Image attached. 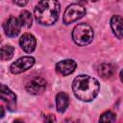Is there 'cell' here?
<instances>
[{
    "label": "cell",
    "instance_id": "cell-1",
    "mask_svg": "<svg viewBox=\"0 0 123 123\" xmlns=\"http://www.w3.org/2000/svg\"><path fill=\"white\" fill-rule=\"evenodd\" d=\"M72 89L79 100L90 102L97 96L100 85L95 78L88 75H79L72 82Z\"/></svg>",
    "mask_w": 123,
    "mask_h": 123
},
{
    "label": "cell",
    "instance_id": "cell-2",
    "mask_svg": "<svg viewBox=\"0 0 123 123\" xmlns=\"http://www.w3.org/2000/svg\"><path fill=\"white\" fill-rule=\"evenodd\" d=\"M36 20L41 25L54 24L60 14V3L54 0H45L38 2L34 10Z\"/></svg>",
    "mask_w": 123,
    "mask_h": 123
},
{
    "label": "cell",
    "instance_id": "cell-3",
    "mask_svg": "<svg viewBox=\"0 0 123 123\" xmlns=\"http://www.w3.org/2000/svg\"><path fill=\"white\" fill-rule=\"evenodd\" d=\"M93 30L91 26L86 23H80L76 25L72 31V39L79 46H86L93 39Z\"/></svg>",
    "mask_w": 123,
    "mask_h": 123
},
{
    "label": "cell",
    "instance_id": "cell-4",
    "mask_svg": "<svg viewBox=\"0 0 123 123\" xmlns=\"http://www.w3.org/2000/svg\"><path fill=\"white\" fill-rule=\"evenodd\" d=\"M86 14V8L79 3L70 4L64 11L63 13V23L64 24H71L78 19L82 18Z\"/></svg>",
    "mask_w": 123,
    "mask_h": 123
},
{
    "label": "cell",
    "instance_id": "cell-5",
    "mask_svg": "<svg viewBox=\"0 0 123 123\" xmlns=\"http://www.w3.org/2000/svg\"><path fill=\"white\" fill-rule=\"evenodd\" d=\"M35 64V59L31 56L21 57L16 60L10 66V71L12 74H20L28 69H30Z\"/></svg>",
    "mask_w": 123,
    "mask_h": 123
},
{
    "label": "cell",
    "instance_id": "cell-6",
    "mask_svg": "<svg viewBox=\"0 0 123 123\" xmlns=\"http://www.w3.org/2000/svg\"><path fill=\"white\" fill-rule=\"evenodd\" d=\"M46 86H47V83L43 78L34 77L26 84L25 88L30 94L38 95L44 92V90L46 89Z\"/></svg>",
    "mask_w": 123,
    "mask_h": 123
},
{
    "label": "cell",
    "instance_id": "cell-7",
    "mask_svg": "<svg viewBox=\"0 0 123 123\" xmlns=\"http://www.w3.org/2000/svg\"><path fill=\"white\" fill-rule=\"evenodd\" d=\"M5 34L10 37H14L20 33V29L22 27L19 18L14 16H10L3 25Z\"/></svg>",
    "mask_w": 123,
    "mask_h": 123
},
{
    "label": "cell",
    "instance_id": "cell-8",
    "mask_svg": "<svg viewBox=\"0 0 123 123\" xmlns=\"http://www.w3.org/2000/svg\"><path fill=\"white\" fill-rule=\"evenodd\" d=\"M1 99L7 104L8 109L12 111L16 108V95L5 85H1V90H0Z\"/></svg>",
    "mask_w": 123,
    "mask_h": 123
},
{
    "label": "cell",
    "instance_id": "cell-9",
    "mask_svg": "<svg viewBox=\"0 0 123 123\" xmlns=\"http://www.w3.org/2000/svg\"><path fill=\"white\" fill-rule=\"evenodd\" d=\"M19 45L22 48V50L26 53H32L37 45L36 37L32 34L25 33L19 38Z\"/></svg>",
    "mask_w": 123,
    "mask_h": 123
},
{
    "label": "cell",
    "instance_id": "cell-10",
    "mask_svg": "<svg viewBox=\"0 0 123 123\" xmlns=\"http://www.w3.org/2000/svg\"><path fill=\"white\" fill-rule=\"evenodd\" d=\"M77 67V63L74 60L68 59V60H63L59 62L56 64V70L58 73L62 74V75H69L71 73H73L75 71Z\"/></svg>",
    "mask_w": 123,
    "mask_h": 123
},
{
    "label": "cell",
    "instance_id": "cell-11",
    "mask_svg": "<svg viewBox=\"0 0 123 123\" xmlns=\"http://www.w3.org/2000/svg\"><path fill=\"white\" fill-rule=\"evenodd\" d=\"M111 28L114 36L118 38H123V17L113 15L111 19Z\"/></svg>",
    "mask_w": 123,
    "mask_h": 123
},
{
    "label": "cell",
    "instance_id": "cell-12",
    "mask_svg": "<svg viewBox=\"0 0 123 123\" xmlns=\"http://www.w3.org/2000/svg\"><path fill=\"white\" fill-rule=\"evenodd\" d=\"M69 105V97L65 92H59L56 96V108L59 112H63Z\"/></svg>",
    "mask_w": 123,
    "mask_h": 123
},
{
    "label": "cell",
    "instance_id": "cell-13",
    "mask_svg": "<svg viewBox=\"0 0 123 123\" xmlns=\"http://www.w3.org/2000/svg\"><path fill=\"white\" fill-rule=\"evenodd\" d=\"M115 71H116L115 67L111 63H102L98 67V74L105 79L112 77Z\"/></svg>",
    "mask_w": 123,
    "mask_h": 123
},
{
    "label": "cell",
    "instance_id": "cell-14",
    "mask_svg": "<svg viewBox=\"0 0 123 123\" xmlns=\"http://www.w3.org/2000/svg\"><path fill=\"white\" fill-rule=\"evenodd\" d=\"M19 20L21 22V25L26 27V28H30L33 24V17L30 12L28 11H23L21 12L20 15H19Z\"/></svg>",
    "mask_w": 123,
    "mask_h": 123
},
{
    "label": "cell",
    "instance_id": "cell-15",
    "mask_svg": "<svg viewBox=\"0 0 123 123\" xmlns=\"http://www.w3.org/2000/svg\"><path fill=\"white\" fill-rule=\"evenodd\" d=\"M14 53V48L11 45H4L1 48L0 51V56H1V60L2 61H9L12 58Z\"/></svg>",
    "mask_w": 123,
    "mask_h": 123
},
{
    "label": "cell",
    "instance_id": "cell-16",
    "mask_svg": "<svg viewBox=\"0 0 123 123\" xmlns=\"http://www.w3.org/2000/svg\"><path fill=\"white\" fill-rule=\"evenodd\" d=\"M115 120V114L111 111H105L104 113H102V115L99 118V123H112Z\"/></svg>",
    "mask_w": 123,
    "mask_h": 123
},
{
    "label": "cell",
    "instance_id": "cell-17",
    "mask_svg": "<svg viewBox=\"0 0 123 123\" xmlns=\"http://www.w3.org/2000/svg\"><path fill=\"white\" fill-rule=\"evenodd\" d=\"M44 123H56V118L53 114H46L44 116Z\"/></svg>",
    "mask_w": 123,
    "mask_h": 123
},
{
    "label": "cell",
    "instance_id": "cell-18",
    "mask_svg": "<svg viewBox=\"0 0 123 123\" xmlns=\"http://www.w3.org/2000/svg\"><path fill=\"white\" fill-rule=\"evenodd\" d=\"M13 3L15 4V5H18V6H25V5H27V3H28V1H13Z\"/></svg>",
    "mask_w": 123,
    "mask_h": 123
},
{
    "label": "cell",
    "instance_id": "cell-19",
    "mask_svg": "<svg viewBox=\"0 0 123 123\" xmlns=\"http://www.w3.org/2000/svg\"><path fill=\"white\" fill-rule=\"evenodd\" d=\"M62 123H78V121L75 120V119H72V118H67V119H65Z\"/></svg>",
    "mask_w": 123,
    "mask_h": 123
},
{
    "label": "cell",
    "instance_id": "cell-20",
    "mask_svg": "<svg viewBox=\"0 0 123 123\" xmlns=\"http://www.w3.org/2000/svg\"><path fill=\"white\" fill-rule=\"evenodd\" d=\"M5 115V111H4V107H1V118H3Z\"/></svg>",
    "mask_w": 123,
    "mask_h": 123
},
{
    "label": "cell",
    "instance_id": "cell-21",
    "mask_svg": "<svg viewBox=\"0 0 123 123\" xmlns=\"http://www.w3.org/2000/svg\"><path fill=\"white\" fill-rule=\"evenodd\" d=\"M119 77H120L121 82L123 83V70H121V71H120V75H119Z\"/></svg>",
    "mask_w": 123,
    "mask_h": 123
},
{
    "label": "cell",
    "instance_id": "cell-22",
    "mask_svg": "<svg viewBox=\"0 0 123 123\" xmlns=\"http://www.w3.org/2000/svg\"><path fill=\"white\" fill-rule=\"evenodd\" d=\"M13 123H24V122H23L21 119H16V120L13 121Z\"/></svg>",
    "mask_w": 123,
    "mask_h": 123
}]
</instances>
